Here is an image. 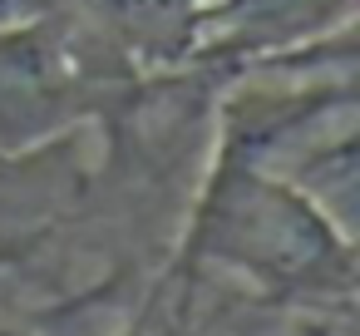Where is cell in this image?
Listing matches in <instances>:
<instances>
[{
	"label": "cell",
	"instance_id": "obj_1",
	"mask_svg": "<svg viewBox=\"0 0 360 336\" xmlns=\"http://www.w3.org/2000/svg\"><path fill=\"white\" fill-rule=\"evenodd\" d=\"M188 282H232L276 311H355V242L326 198L212 144L153 287Z\"/></svg>",
	"mask_w": 360,
	"mask_h": 336
},
{
	"label": "cell",
	"instance_id": "obj_2",
	"mask_svg": "<svg viewBox=\"0 0 360 336\" xmlns=\"http://www.w3.org/2000/svg\"><path fill=\"white\" fill-rule=\"evenodd\" d=\"M360 0H202L183 75H242L355 40Z\"/></svg>",
	"mask_w": 360,
	"mask_h": 336
},
{
	"label": "cell",
	"instance_id": "obj_3",
	"mask_svg": "<svg viewBox=\"0 0 360 336\" xmlns=\"http://www.w3.org/2000/svg\"><path fill=\"white\" fill-rule=\"evenodd\" d=\"M134 80L183 75L202 0H50Z\"/></svg>",
	"mask_w": 360,
	"mask_h": 336
},
{
	"label": "cell",
	"instance_id": "obj_4",
	"mask_svg": "<svg viewBox=\"0 0 360 336\" xmlns=\"http://www.w3.org/2000/svg\"><path fill=\"white\" fill-rule=\"evenodd\" d=\"M350 316L355 311H286V321L276 326V336H355ZM217 336H237V331H217Z\"/></svg>",
	"mask_w": 360,
	"mask_h": 336
},
{
	"label": "cell",
	"instance_id": "obj_5",
	"mask_svg": "<svg viewBox=\"0 0 360 336\" xmlns=\"http://www.w3.org/2000/svg\"><path fill=\"white\" fill-rule=\"evenodd\" d=\"M143 316H148V321H153V331H158V336H188V331H183V326H173V321H163V316H153V311H148V306H143Z\"/></svg>",
	"mask_w": 360,
	"mask_h": 336
},
{
	"label": "cell",
	"instance_id": "obj_6",
	"mask_svg": "<svg viewBox=\"0 0 360 336\" xmlns=\"http://www.w3.org/2000/svg\"><path fill=\"white\" fill-rule=\"evenodd\" d=\"M0 336H35V331H25V326H15V321H0Z\"/></svg>",
	"mask_w": 360,
	"mask_h": 336
}]
</instances>
